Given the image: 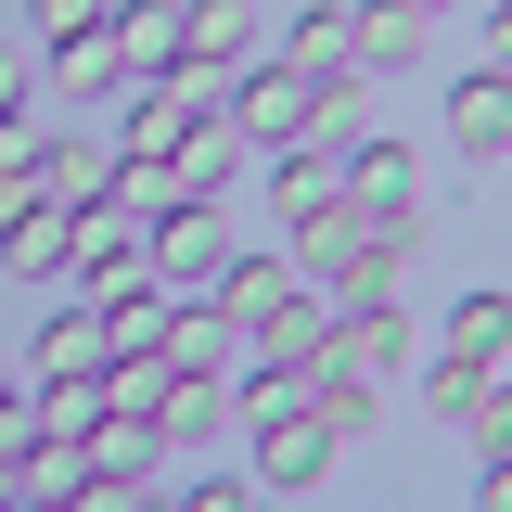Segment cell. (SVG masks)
<instances>
[{"instance_id":"6da1fadb","label":"cell","mask_w":512,"mask_h":512,"mask_svg":"<svg viewBox=\"0 0 512 512\" xmlns=\"http://www.w3.org/2000/svg\"><path fill=\"white\" fill-rule=\"evenodd\" d=\"M410 372V320L397 308H333V333L308 346V397H384Z\"/></svg>"},{"instance_id":"7a4b0ae2","label":"cell","mask_w":512,"mask_h":512,"mask_svg":"<svg viewBox=\"0 0 512 512\" xmlns=\"http://www.w3.org/2000/svg\"><path fill=\"white\" fill-rule=\"evenodd\" d=\"M218 116L244 128L256 154H282V141H320V90H308V77H295L282 52H256L244 77H231V103H218Z\"/></svg>"},{"instance_id":"3957f363","label":"cell","mask_w":512,"mask_h":512,"mask_svg":"<svg viewBox=\"0 0 512 512\" xmlns=\"http://www.w3.org/2000/svg\"><path fill=\"white\" fill-rule=\"evenodd\" d=\"M410 205H423V154L410 141H346V218L410 244Z\"/></svg>"},{"instance_id":"277c9868","label":"cell","mask_w":512,"mask_h":512,"mask_svg":"<svg viewBox=\"0 0 512 512\" xmlns=\"http://www.w3.org/2000/svg\"><path fill=\"white\" fill-rule=\"evenodd\" d=\"M333 410H320V397H295V410H269V423H256V487H320V474H333Z\"/></svg>"},{"instance_id":"5b68a950","label":"cell","mask_w":512,"mask_h":512,"mask_svg":"<svg viewBox=\"0 0 512 512\" xmlns=\"http://www.w3.org/2000/svg\"><path fill=\"white\" fill-rule=\"evenodd\" d=\"M154 461H167V423H154V410H103V423H90L103 512H116V500H154Z\"/></svg>"},{"instance_id":"8992f818","label":"cell","mask_w":512,"mask_h":512,"mask_svg":"<svg viewBox=\"0 0 512 512\" xmlns=\"http://www.w3.org/2000/svg\"><path fill=\"white\" fill-rule=\"evenodd\" d=\"M64 256H77V205H52V192H13V205H0V269L64 282Z\"/></svg>"},{"instance_id":"52a82bcc","label":"cell","mask_w":512,"mask_h":512,"mask_svg":"<svg viewBox=\"0 0 512 512\" xmlns=\"http://www.w3.org/2000/svg\"><path fill=\"white\" fill-rule=\"evenodd\" d=\"M52 77L64 90H116V0H52Z\"/></svg>"},{"instance_id":"ba28073f","label":"cell","mask_w":512,"mask_h":512,"mask_svg":"<svg viewBox=\"0 0 512 512\" xmlns=\"http://www.w3.org/2000/svg\"><path fill=\"white\" fill-rule=\"evenodd\" d=\"M128 269H154V231H128L116 205H77V256H64V282L103 295V282H128Z\"/></svg>"},{"instance_id":"9c48e42d","label":"cell","mask_w":512,"mask_h":512,"mask_svg":"<svg viewBox=\"0 0 512 512\" xmlns=\"http://www.w3.org/2000/svg\"><path fill=\"white\" fill-rule=\"evenodd\" d=\"M13 500H103V474H90V448L77 436H13Z\"/></svg>"},{"instance_id":"30bf717a","label":"cell","mask_w":512,"mask_h":512,"mask_svg":"<svg viewBox=\"0 0 512 512\" xmlns=\"http://www.w3.org/2000/svg\"><path fill=\"white\" fill-rule=\"evenodd\" d=\"M167 320H180V282L167 269H128V282H103V346H167Z\"/></svg>"},{"instance_id":"8fae6325","label":"cell","mask_w":512,"mask_h":512,"mask_svg":"<svg viewBox=\"0 0 512 512\" xmlns=\"http://www.w3.org/2000/svg\"><path fill=\"white\" fill-rule=\"evenodd\" d=\"M218 256H231L218 205H167V218H154V269H167L180 295H205V282H218Z\"/></svg>"},{"instance_id":"7c38bea8","label":"cell","mask_w":512,"mask_h":512,"mask_svg":"<svg viewBox=\"0 0 512 512\" xmlns=\"http://www.w3.org/2000/svg\"><path fill=\"white\" fill-rule=\"evenodd\" d=\"M192 52V0H116V64L128 77H167Z\"/></svg>"},{"instance_id":"4fadbf2b","label":"cell","mask_w":512,"mask_h":512,"mask_svg":"<svg viewBox=\"0 0 512 512\" xmlns=\"http://www.w3.org/2000/svg\"><path fill=\"white\" fill-rule=\"evenodd\" d=\"M192 141V103L167 77H116V154H180Z\"/></svg>"},{"instance_id":"5bb4252c","label":"cell","mask_w":512,"mask_h":512,"mask_svg":"<svg viewBox=\"0 0 512 512\" xmlns=\"http://www.w3.org/2000/svg\"><path fill=\"white\" fill-rule=\"evenodd\" d=\"M282 295H295V256H218V282H205V308L231 320V333H256Z\"/></svg>"},{"instance_id":"9a60e30c","label":"cell","mask_w":512,"mask_h":512,"mask_svg":"<svg viewBox=\"0 0 512 512\" xmlns=\"http://www.w3.org/2000/svg\"><path fill=\"white\" fill-rule=\"evenodd\" d=\"M244 154H256V141H244L231 116H192V141L167 154V167H180V192H192V205H231V180H244Z\"/></svg>"},{"instance_id":"2e32d148","label":"cell","mask_w":512,"mask_h":512,"mask_svg":"<svg viewBox=\"0 0 512 512\" xmlns=\"http://www.w3.org/2000/svg\"><path fill=\"white\" fill-rule=\"evenodd\" d=\"M269 205H282V218L346 205V154H333V141H282V154H269Z\"/></svg>"},{"instance_id":"e0dca14e","label":"cell","mask_w":512,"mask_h":512,"mask_svg":"<svg viewBox=\"0 0 512 512\" xmlns=\"http://www.w3.org/2000/svg\"><path fill=\"white\" fill-rule=\"evenodd\" d=\"M282 64H295V77H372V64H359V39H346V0H308V13H295V39H282Z\"/></svg>"},{"instance_id":"ac0fdd59","label":"cell","mask_w":512,"mask_h":512,"mask_svg":"<svg viewBox=\"0 0 512 512\" xmlns=\"http://www.w3.org/2000/svg\"><path fill=\"white\" fill-rule=\"evenodd\" d=\"M448 141H461V154H500L512 141V77L500 64H474V77L448 90Z\"/></svg>"},{"instance_id":"d6986e66","label":"cell","mask_w":512,"mask_h":512,"mask_svg":"<svg viewBox=\"0 0 512 512\" xmlns=\"http://www.w3.org/2000/svg\"><path fill=\"white\" fill-rule=\"evenodd\" d=\"M103 205H116L128 231H154V218H167V205H192V192H180V167H167V154H116V167H103Z\"/></svg>"},{"instance_id":"ffe728a7","label":"cell","mask_w":512,"mask_h":512,"mask_svg":"<svg viewBox=\"0 0 512 512\" xmlns=\"http://www.w3.org/2000/svg\"><path fill=\"white\" fill-rule=\"evenodd\" d=\"M295 397H308V372H295V359H269V346H256L244 333V359H231V423H269V410H295Z\"/></svg>"},{"instance_id":"44dd1931","label":"cell","mask_w":512,"mask_h":512,"mask_svg":"<svg viewBox=\"0 0 512 512\" xmlns=\"http://www.w3.org/2000/svg\"><path fill=\"white\" fill-rule=\"evenodd\" d=\"M423 26H436L423 0H346V39H359V64H410V52H423Z\"/></svg>"},{"instance_id":"7402d4cb","label":"cell","mask_w":512,"mask_h":512,"mask_svg":"<svg viewBox=\"0 0 512 512\" xmlns=\"http://www.w3.org/2000/svg\"><path fill=\"white\" fill-rule=\"evenodd\" d=\"M103 359H116V346H103V295H77V308L39 320V384L52 372H103Z\"/></svg>"},{"instance_id":"603a6c76","label":"cell","mask_w":512,"mask_h":512,"mask_svg":"<svg viewBox=\"0 0 512 512\" xmlns=\"http://www.w3.org/2000/svg\"><path fill=\"white\" fill-rule=\"evenodd\" d=\"M397 269H410V244H384V231H359V244H346V269H333L320 295H333V308H397Z\"/></svg>"},{"instance_id":"cb8c5ba5","label":"cell","mask_w":512,"mask_h":512,"mask_svg":"<svg viewBox=\"0 0 512 512\" xmlns=\"http://www.w3.org/2000/svg\"><path fill=\"white\" fill-rule=\"evenodd\" d=\"M167 359H180V372H218V384H231V359H244V333H231V320H218L205 295H192V308L167 320Z\"/></svg>"},{"instance_id":"d4e9b609","label":"cell","mask_w":512,"mask_h":512,"mask_svg":"<svg viewBox=\"0 0 512 512\" xmlns=\"http://www.w3.org/2000/svg\"><path fill=\"white\" fill-rule=\"evenodd\" d=\"M448 359H461V372H500V359H512V295H461V320H448Z\"/></svg>"},{"instance_id":"484cf974","label":"cell","mask_w":512,"mask_h":512,"mask_svg":"<svg viewBox=\"0 0 512 512\" xmlns=\"http://www.w3.org/2000/svg\"><path fill=\"white\" fill-rule=\"evenodd\" d=\"M103 167H116V154H90V141H64V128H52L26 192H52V205H103Z\"/></svg>"},{"instance_id":"4316f807","label":"cell","mask_w":512,"mask_h":512,"mask_svg":"<svg viewBox=\"0 0 512 512\" xmlns=\"http://www.w3.org/2000/svg\"><path fill=\"white\" fill-rule=\"evenodd\" d=\"M320 333H333V295H308V282H295L282 308L256 320V346H269V359H295V372H308V346H320Z\"/></svg>"},{"instance_id":"83f0119b","label":"cell","mask_w":512,"mask_h":512,"mask_svg":"<svg viewBox=\"0 0 512 512\" xmlns=\"http://www.w3.org/2000/svg\"><path fill=\"white\" fill-rule=\"evenodd\" d=\"M192 52L244 77V64H256V0H192Z\"/></svg>"},{"instance_id":"f1b7e54d","label":"cell","mask_w":512,"mask_h":512,"mask_svg":"<svg viewBox=\"0 0 512 512\" xmlns=\"http://www.w3.org/2000/svg\"><path fill=\"white\" fill-rule=\"evenodd\" d=\"M461 436L487 448V461H500V448H512V384H500V372L474 384V410H461Z\"/></svg>"},{"instance_id":"f546056e","label":"cell","mask_w":512,"mask_h":512,"mask_svg":"<svg viewBox=\"0 0 512 512\" xmlns=\"http://www.w3.org/2000/svg\"><path fill=\"white\" fill-rule=\"evenodd\" d=\"M474 384H487V372H461V359H436V372H423V410H436V423H461V410H474Z\"/></svg>"},{"instance_id":"4dcf8cb0","label":"cell","mask_w":512,"mask_h":512,"mask_svg":"<svg viewBox=\"0 0 512 512\" xmlns=\"http://www.w3.org/2000/svg\"><path fill=\"white\" fill-rule=\"evenodd\" d=\"M320 141H333V154L359 141V77H320Z\"/></svg>"},{"instance_id":"1f68e13d","label":"cell","mask_w":512,"mask_h":512,"mask_svg":"<svg viewBox=\"0 0 512 512\" xmlns=\"http://www.w3.org/2000/svg\"><path fill=\"white\" fill-rule=\"evenodd\" d=\"M487 64L512 77V0H487Z\"/></svg>"},{"instance_id":"d6a6232c","label":"cell","mask_w":512,"mask_h":512,"mask_svg":"<svg viewBox=\"0 0 512 512\" xmlns=\"http://www.w3.org/2000/svg\"><path fill=\"white\" fill-rule=\"evenodd\" d=\"M13 103H26V52L0 39V116H13Z\"/></svg>"},{"instance_id":"836d02e7","label":"cell","mask_w":512,"mask_h":512,"mask_svg":"<svg viewBox=\"0 0 512 512\" xmlns=\"http://www.w3.org/2000/svg\"><path fill=\"white\" fill-rule=\"evenodd\" d=\"M26 436V397H13V359H0V448Z\"/></svg>"},{"instance_id":"e575fe53","label":"cell","mask_w":512,"mask_h":512,"mask_svg":"<svg viewBox=\"0 0 512 512\" xmlns=\"http://www.w3.org/2000/svg\"><path fill=\"white\" fill-rule=\"evenodd\" d=\"M474 500H487V512H512V448L487 461V487H474Z\"/></svg>"},{"instance_id":"d590c367","label":"cell","mask_w":512,"mask_h":512,"mask_svg":"<svg viewBox=\"0 0 512 512\" xmlns=\"http://www.w3.org/2000/svg\"><path fill=\"white\" fill-rule=\"evenodd\" d=\"M0 500H13V448H0Z\"/></svg>"},{"instance_id":"8d00e7d4","label":"cell","mask_w":512,"mask_h":512,"mask_svg":"<svg viewBox=\"0 0 512 512\" xmlns=\"http://www.w3.org/2000/svg\"><path fill=\"white\" fill-rule=\"evenodd\" d=\"M423 13H448V0H423Z\"/></svg>"},{"instance_id":"74e56055","label":"cell","mask_w":512,"mask_h":512,"mask_svg":"<svg viewBox=\"0 0 512 512\" xmlns=\"http://www.w3.org/2000/svg\"><path fill=\"white\" fill-rule=\"evenodd\" d=\"M500 154H512V141H500Z\"/></svg>"}]
</instances>
